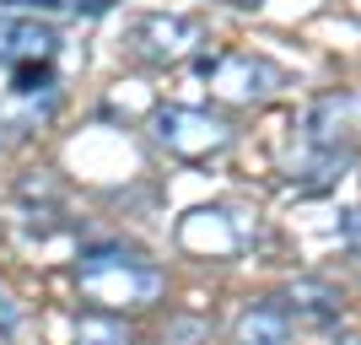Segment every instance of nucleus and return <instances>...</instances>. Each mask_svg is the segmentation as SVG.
I'll return each mask as SVG.
<instances>
[{"label":"nucleus","instance_id":"1","mask_svg":"<svg viewBox=\"0 0 361 345\" xmlns=\"http://www.w3.org/2000/svg\"><path fill=\"white\" fill-rule=\"evenodd\" d=\"M75 286L103 313H140V308H157L167 297V270L151 265L146 254H135V248L97 243L75 265Z\"/></svg>","mask_w":361,"mask_h":345},{"label":"nucleus","instance_id":"2","mask_svg":"<svg viewBox=\"0 0 361 345\" xmlns=\"http://www.w3.org/2000/svg\"><path fill=\"white\" fill-rule=\"evenodd\" d=\"M151 135H157V146H162L167 157H178V162H211V157H221V151L238 140V130H232L221 114L173 103V108H157Z\"/></svg>","mask_w":361,"mask_h":345},{"label":"nucleus","instance_id":"3","mask_svg":"<svg viewBox=\"0 0 361 345\" xmlns=\"http://www.w3.org/2000/svg\"><path fill=\"white\" fill-rule=\"evenodd\" d=\"M205 44V28L183 11H151L135 16L130 32H124V49L135 65H151V71H167V65H183L195 60V49Z\"/></svg>","mask_w":361,"mask_h":345},{"label":"nucleus","instance_id":"4","mask_svg":"<svg viewBox=\"0 0 361 345\" xmlns=\"http://www.w3.org/2000/svg\"><path fill=\"white\" fill-rule=\"evenodd\" d=\"M200 75L216 87V97L226 103H259L270 92L286 87V71L270 65L264 54H238V49H221V54H200Z\"/></svg>","mask_w":361,"mask_h":345},{"label":"nucleus","instance_id":"5","mask_svg":"<svg viewBox=\"0 0 361 345\" xmlns=\"http://www.w3.org/2000/svg\"><path fill=\"white\" fill-rule=\"evenodd\" d=\"M54 54H60L54 22L27 16V11L0 16V65H6V71H16V65H54Z\"/></svg>","mask_w":361,"mask_h":345},{"label":"nucleus","instance_id":"6","mask_svg":"<svg viewBox=\"0 0 361 345\" xmlns=\"http://www.w3.org/2000/svg\"><path fill=\"white\" fill-rule=\"evenodd\" d=\"M281 302H286V313H291L297 329H334V324L345 318V291L334 281H318V275L291 281L286 291H281Z\"/></svg>","mask_w":361,"mask_h":345},{"label":"nucleus","instance_id":"7","mask_svg":"<svg viewBox=\"0 0 361 345\" xmlns=\"http://www.w3.org/2000/svg\"><path fill=\"white\" fill-rule=\"evenodd\" d=\"M238 243H243V232L221 205H200L178 222V248H189V254H200V259H226Z\"/></svg>","mask_w":361,"mask_h":345},{"label":"nucleus","instance_id":"8","mask_svg":"<svg viewBox=\"0 0 361 345\" xmlns=\"http://www.w3.org/2000/svg\"><path fill=\"white\" fill-rule=\"evenodd\" d=\"M291 313L281 297H259L232 318V345H291Z\"/></svg>","mask_w":361,"mask_h":345},{"label":"nucleus","instance_id":"9","mask_svg":"<svg viewBox=\"0 0 361 345\" xmlns=\"http://www.w3.org/2000/svg\"><path fill=\"white\" fill-rule=\"evenodd\" d=\"M350 108H356V97H350V92H324V97H313V108H307V146H313V151L345 146Z\"/></svg>","mask_w":361,"mask_h":345},{"label":"nucleus","instance_id":"10","mask_svg":"<svg viewBox=\"0 0 361 345\" xmlns=\"http://www.w3.org/2000/svg\"><path fill=\"white\" fill-rule=\"evenodd\" d=\"M75 345H135V324L124 313L87 308V313L75 318Z\"/></svg>","mask_w":361,"mask_h":345},{"label":"nucleus","instance_id":"11","mask_svg":"<svg viewBox=\"0 0 361 345\" xmlns=\"http://www.w3.org/2000/svg\"><path fill=\"white\" fill-rule=\"evenodd\" d=\"M350 162H356V157H350L345 146H324V151H307V157H302V167H297V173H302V189H313V195H318V189H329V183L340 178V173H345Z\"/></svg>","mask_w":361,"mask_h":345},{"label":"nucleus","instance_id":"12","mask_svg":"<svg viewBox=\"0 0 361 345\" xmlns=\"http://www.w3.org/2000/svg\"><path fill=\"white\" fill-rule=\"evenodd\" d=\"M6 6H22L27 16H97V11H108L114 0H6Z\"/></svg>","mask_w":361,"mask_h":345},{"label":"nucleus","instance_id":"13","mask_svg":"<svg viewBox=\"0 0 361 345\" xmlns=\"http://www.w3.org/2000/svg\"><path fill=\"white\" fill-rule=\"evenodd\" d=\"M340 238H345L350 248H361V205H356V210H345V216H340Z\"/></svg>","mask_w":361,"mask_h":345},{"label":"nucleus","instance_id":"14","mask_svg":"<svg viewBox=\"0 0 361 345\" xmlns=\"http://www.w3.org/2000/svg\"><path fill=\"white\" fill-rule=\"evenodd\" d=\"M0 334H16V313L6 308V297H0Z\"/></svg>","mask_w":361,"mask_h":345},{"label":"nucleus","instance_id":"15","mask_svg":"<svg viewBox=\"0 0 361 345\" xmlns=\"http://www.w3.org/2000/svg\"><path fill=\"white\" fill-rule=\"evenodd\" d=\"M221 6H238V11H254V6H264V0H221Z\"/></svg>","mask_w":361,"mask_h":345},{"label":"nucleus","instance_id":"16","mask_svg":"<svg viewBox=\"0 0 361 345\" xmlns=\"http://www.w3.org/2000/svg\"><path fill=\"white\" fill-rule=\"evenodd\" d=\"M356 275H361V248H356Z\"/></svg>","mask_w":361,"mask_h":345},{"label":"nucleus","instance_id":"17","mask_svg":"<svg viewBox=\"0 0 361 345\" xmlns=\"http://www.w3.org/2000/svg\"><path fill=\"white\" fill-rule=\"evenodd\" d=\"M340 345H361V340H340Z\"/></svg>","mask_w":361,"mask_h":345}]
</instances>
